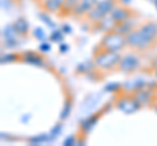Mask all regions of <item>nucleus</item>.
Listing matches in <instances>:
<instances>
[{
  "mask_svg": "<svg viewBox=\"0 0 157 146\" xmlns=\"http://www.w3.org/2000/svg\"><path fill=\"white\" fill-rule=\"evenodd\" d=\"M127 47L134 51H149L157 46V39L148 35L140 26L134 27L132 30L126 35Z\"/></svg>",
  "mask_w": 157,
  "mask_h": 146,
  "instance_id": "f257e3e1",
  "label": "nucleus"
},
{
  "mask_svg": "<svg viewBox=\"0 0 157 146\" xmlns=\"http://www.w3.org/2000/svg\"><path fill=\"white\" fill-rule=\"evenodd\" d=\"M121 55V52L115 51L96 50L93 55V61H94V65L102 72H114L118 71Z\"/></svg>",
  "mask_w": 157,
  "mask_h": 146,
  "instance_id": "f03ea898",
  "label": "nucleus"
},
{
  "mask_svg": "<svg viewBox=\"0 0 157 146\" xmlns=\"http://www.w3.org/2000/svg\"><path fill=\"white\" fill-rule=\"evenodd\" d=\"M127 47V39L126 35L117 30L107 31L102 37L101 42L98 43L97 50H107V51H115L122 52Z\"/></svg>",
  "mask_w": 157,
  "mask_h": 146,
  "instance_id": "7ed1b4c3",
  "label": "nucleus"
},
{
  "mask_svg": "<svg viewBox=\"0 0 157 146\" xmlns=\"http://www.w3.org/2000/svg\"><path fill=\"white\" fill-rule=\"evenodd\" d=\"M115 5H117V0H98V3L88 12V14L84 18L88 22L96 25L101 20H104L106 16H109Z\"/></svg>",
  "mask_w": 157,
  "mask_h": 146,
  "instance_id": "20e7f679",
  "label": "nucleus"
},
{
  "mask_svg": "<svg viewBox=\"0 0 157 146\" xmlns=\"http://www.w3.org/2000/svg\"><path fill=\"white\" fill-rule=\"evenodd\" d=\"M140 63H141V59L139 56V52L131 50L130 52H126L121 55L118 71H121L123 73H132L140 67Z\"/></svg>",
  "mask_w": 157,
  "mask_h": 146,
  "instance_id": "39448f33",
  "label": "nucleus"
},
{
  "mask_svg": "<svg viewBox=\"0 0 157 146\" xmlns=\"http://www.w3.org/2000/svg\"><path fill=\"white\" fill-rule=\"evenodd\" d=\"M110 16L113 17V20H114L117 22V25H118V24H122V22H126V21H128V20H132L134 16H135V13L128 7L115 5L114 8H113Z\"/></svg>",
  "mask_w": 157,
  "mask_h": 146,
  "instance_id": "423d86ee",
  "label": "nucleus"
},
{
  "mask_svg": "<svg viewBox=\"0 0 157 146\" xmlns=\"http://www.w3.org/2000/svg\"><path fill=\"white\" fill-rule=\"evenodd\" d=\"M97 3H98V0H78V2L76 3V5L72 9L71 16L84 18L88 14V12H89Z\"/></svg>",
  "mask_w": 157,
  "mask_h": 146,
  "instance_id": "0eeeda50",
  "label": "nucleus"
},
{
  "mask_svg": "<svg viewBox=\"0 0 157 146\" xmlns=\"http://www.w3.org/2000/svg\"><path fill=\"white\" fill-rule=\"evenodd\" d=\"M39 7L47 13L58 14L64 7V0H39Z\"/></svg>",
  "mask_w": 157,
  "mask_h": 146,
  "instance_id": "6e6552de",
  "label": "nucleus"
},
{
  "mask_svg": "<svg viewBox=\"0 0 157 146\" xmlns=\"http://www.w3.org/2000/svg\"><path fill=\"white\" fill-rule=\"evenodd\" d=\"M132 97H134L135 100L140 106H147L152 102V93L151 91H147V90H137V91H135V94Z\"/></svg>",
  "mask_w": 157,
  "mask_h": 146,
  "instance_id": "1a4fd4ad",
  "label": "nucleus"
},
{
  "mask_svg": "<svg viewBox=\"0 0 157 146\" xmlns=\"http://www.w3.org/2000/svg\"><path fill=\"white\" fill-rule=\"evenodd\" d=\"M78 2V0H64V7H63L62 12L59 14H62V16H71V12L73 7L76 5V3Z\"/></svg>",
  "mask_w": 157,
  "mask_h": 146,
  "instance_id": "9d476101",
  "label": "nucleus"
},
{
  "mask_svg": "<svg viewBox=\"0 0 157 146\" xmlns=\"http://www.w3.org/2000/svg\"><path fill=\"white\" fill-rule=\"evenodd\" d=\"M38 2H39V0H38Z\"/></svg>",
  "mask_w": 157,
  "mask_h": 146,
  "instance_id": "9b49d317",
  "label": "nucleus"
}]
</instances>
